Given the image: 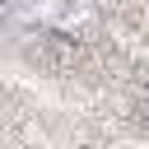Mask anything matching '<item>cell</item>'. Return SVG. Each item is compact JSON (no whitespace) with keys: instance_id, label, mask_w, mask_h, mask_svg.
<instances>
[{"instance_id":"6da1fadb","label":"cell","mask_w":149,"mask_h":149,"mask_svg":"<svg viewBox=\"0 0 149 149\" xmlns=\"http://www.w3.org/2000/svg\"><path fill=\"white\" fill-rule=\"evenodd\" d=\"M0 14H5V0H0Z\"/></svg>"}]
</instances>
